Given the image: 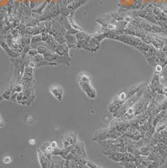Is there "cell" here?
<instances>
[{
	"mask_svg": "<svg viewBox=\"0 0 167 168\" xmlns=\"http://www.w3.org/2000/svg\"><path fill=\"white\" fill-rule=\"evenodd\" d=\"M28 65L32 67V68H34V67H41L44 65H57V64H55V63H51V62L47 61L44 58L42 55L38 54L34 57L31 58Z\"/></svg>",
	"mask_w": 167,
	"mask_h": 168,
	"instance_id": "cell-8",
	"label": "cell"
},
{
	"mask_svg": "<svg viewBox=\"0 0 167 168\" xmlns=\"http://www.w3.org/2000/svg\"><path fill=\"white\" fill-rule=\"evenodd\" d=\"M77 47L90 50L89 41L90 37L84 33H78L76 35Z\"/></svg>",
	"mask_w": 167,
	"mask_h": 168,
	"instance_id": "cell-9",
	"label": "cell"
},
{
	"mask_svg": "<svg viewBox=\"0 0 167 168\" xmlns=\"http://www.w3.org/2000/svg\"><path fill=\"white\" fill-rule=\"evenodd\" d=\"M36 50H37L38 54L42 55H44L45 53H47L49 51L48 48L45 46V45H41L38 46L36 48Z\"/></svg>",
	"mask_w": 167,
	"mask_h": 168,
	"instance_id": "cell-18",
	"label": "cell"
},
{
	"mask_svg": "<svg viewBox=\"0 0 167 168\" xmlns=\"http://www.w3.org/2000/svg\"><path fill=\"white\" fill-rule=\"evenodd\" d=\"M62 139L64 148H67V147L74 144L78 141L77 134L76 132L66 133L62 136Z\"/></svg>",
	"mask_w": 167,
	"mask_h": 168,
	"instance_id": "cell-10",
	"label": "cell"
},
{
	"mask_svg": "<svg viewBox=\"0 0 167 168\" xmlns=\"http://www.w3.org/2000/svg\"><path fill=\"white\" fill-rule=\"evenodd\" d=\"M122 133L113 130L111 128L98 131L92 139V141L101 142L108 139H116L120 137Z\"/></svg>",
	"mask_w": 167,
	"mask_h": 168,
	"instance_id": "cell-4",
	"label": "cell"
},
{
	"mask_svg": "<svg viewBox=\"0 0 167 168\" xmlns=\"http://www.w3.org/2000/svg\"><path fill=\"white\" fill-rule=\"evenodd\" d=\"M38 156L40 164L42 167H52V160L49 159L40 149H38Z\"/></svg>",
	"mask_w": 167,
	"mask_h": 168,
	"instance_id": "cell-12",
	"label": "cell"
},
{
	"mask_svg": "<svg viewBox=\"0 0 167 168\" xmlns=\"http://www.w3.org/2000/svg\"><path fill=\"white\" fill-rule=\"evenodd\" d=\"M0 46H1L6 52V53L9 55V56H10L11 57L13 58H16L19 57V53L14 51L13 49L10 48L9 46L6 44V43L5 41H0Z\"/></svg>",
	"mask_w": 167,
	"mask_h": 168,
	"instance_id": "cell-17",
	"label": "cell"
},
{
	"mask_svg": "<svg viewBox=\"0 0 167 168\" xmlns=\"http://www.w3.org/2000/svg\"><path fill=\"white\" fill-rule=\"evenodd\" d=\"M130 126L129 121L123 120L121 117H117L114 119L110 124V128L118 131L121 133H124L129 128Z\"/></svg>",
	"mask_w": 167,
	"mask_h": 168,
	"instance_id": "cell-7",
	"label": "cell"
},
{
	"mask_svg": "<svg viewBox=\"0 0 167 168\" xmlns=\"http://www.w3.org/2000/svg\"><path fill=\"white\" fill-rule=\"evenodd\" d=\"M163 86L160 83V79L158 75H155L153 80H152V83L150 85V89L153 92H156L161 94Z\"/></svg>",
	"mask_w": 167,
	"mask_h": 168,
	"instance_id": "cell-13",
	"label": "cell"
},
{
	"mask_svg": "<svg viewBox=\"0 0 167 168\" xmlns=\"http://www.w3.org/2000/svg\"><path fill=\"white\" fill-rule=\"evenodd\" d=\"M147 86L140 89L138 91H137L135 94H134L132 96H131L126 102H125L122 106L114 112H113L114 116L116 117H121L124 115L126 113L127 109L131 107L133 104L143 95Z\"/></svg>",
	"mask_w": 167,
	"mask_h": 168,
	"instance_id": "cell-3",
	"label": "cell"
},
{
	"mask_svg": "<svg viewBox=\"0 0 167 168\" xmlns=\"http://www.w3.org/2000/svg\"><path fill=\"white\" fill-rule=\"evenodd\" d=\"M44 58L49 62L55 63V64H66L68 66L70 65L69 62L71 61V58L69 57H62L60 56L56 53H54L51 51L49 50L47 53L43 55Z\"/></svg>",
	"mask_w": 167,
	"mask_h": 168,
	"instance_id": "cell-5",
	"label": "cell"
},
{
	"mask_svg": "<svg viewBox=\"0 0 167 168\" xmlns=\"http://www.w3.org/2000/svg\"><path fill=\"white\" fill-rule=\"evenodd\" d=\"M58 44L52 35H50L48 40L45 42V46L51 52H55V50Z\"/></svg>",
	"mask_w": 167,
	"mask_h": 168,
	"instance_id": "cell-15",
	"label": "cell"
},
{
	"mask_svg": "<svg viewBox=\"0 0 167 168\" xmlns=\"http://www.w3.org/2000/svg\"><path fill=\"white\" fill-rule=\"evenodd\" d=\"M50 34L49 33H48L47 32H46V31L41 33V40H42V41L45 42L48 40L49 37L50 36Z\"/></svg>",
	"mask_w": 167,
	"mask_h": 168,
	"instance_id": "cell-20",
	"label": "cell"
},
{
	"mask_svg": "<svg viewBox=\"0 0 167 168\" xmlns=\"http://www.w3.org/2000/svg\"><path fill=\"white\" fill-rule=\"evenodd\" d=\"M12 94H13L12 89H8L3 93V94L2 95V97L6 100H9L10 99Z\"/></svg>",
	"mask_w": 167,
	"mask_h": 168,
	"instance_id": "cell-19",
	"label": "cell"
},
{
	"mask_svg": "<svg viewBox=\"0 0 167 168\" xmlns=\"http://www.w3.org/2000/svg\"><path fill=\"white\" fill-rule=\"evenodd\" d=\"M144 86H146V83H143L121 91L111 101L109 107V111L113 113L114 112L131 96Z\"/></svg>",
	"mask_w": 167,
	"mask_h": 168,
	"instance_id": "cell-1",
	"label": "cell"
},
{
	"mask_svg": "<svg viewBox=\"0 0 167 168\" xmlns=\"http://www.w3.org/2000/svg\"><path fill=\"white\" fill-rule=\"evenodd\" d=\"M41 45H45V42L42 41L41 40V35H33L31 38V44L30 47L32 48L36 49V48Z\"/></svg>",
	"mask_w": 167,
	"mask_h": 168,
	"instance_id": "cell-16",
	"label": "cell"
},
{
	"mask_svg": "<svg viewBox=\"0 0 167 168\" xmlns=\"http://www.w3.org/2000/svg\"><path fill=\"white\" fill-rule=\"evenodd\" d=\"M36 55H38V52L36 49L35 48H32L30 49L28 52V55H29L30 57H34L35 56H36Z\"/></svg>",
	"mask_w": 167,
	"mask_h": 168,
	"instance_id": "cell-21",
	"label": "cell"
},
{
	"mask_svg": "<svg viewBox=\"0 0 167 168\" xmlns=\"http://www.w3.org/2000/svg\"><path fill=\"white\" fill-rule=\"evenodd\" d=\"M50 145L52 146V148L53 149H55V148H57V142L55 141H54L50 142Z\"/></svg>",
	"mask_w": 167,
	"mask_h": 168,
	"instance_id": "cell-23",
	"label": "cell"
},
{
	"mask_svg": "<svg viewBox=\"0 0 167 168\" xmlns=\"http://www.w3.org/2000/svg\"><path fill=\"white\" fill-rule=\"evenodd\" d=\"M50 92L52 94V95L58 101L61 102L63 99L64 94V89L61 86L58 85H54L50 87L49 89Z\"/></svg>",
	"mask_w": 167,
	"mask_h": 168,
	"instance_id": "cell-11",
	"label": "cell"
},
{
	"mask_svg": "<svg viewBox=\"0 0 167 168\" xmlns=\"http://www.w3.org/2000/svg\"><path fill=\"white\" fill-rule=\"evenodd\" d=\"M69 153L74 157L78 159H86L87 154L86 153L85 145L82 142L77 141L74 144L67 147Z\"/></svg>",
	"mask_w": 167,
	"mask_h": 168,
	"instance_id": "cell-6",
	"label": "cell"
},
{
	"mask_svg": "<svg viewBox=\"0 0 167 168\" xmlns=\"http://www.w3.org/2000/svg\"><path fill=\"white\" fill-rule=\"evenodd\" d=\"M69 48L66 43L58 44L55 50V53L62 57H69Z\"/></svg>",
	"mask_w": 167,
	"mask_h": 168,
	"instance_id": "cell-14",
	"label": "cell"
},
{
	"mask_svg": "<svg viewBox=\"0 0 167 168\" xmlns=\"http://www.w3.org/2000/svg\"><path fill=\"white\" fill-rule=\"evenodd\" d=\"M3 162H4L5 163H6V164L11 162V158H10V156H7L4 157V158H3Z\"/></svg>",
	"mask_w": 167,
	"mask_h": 168,
	"instance_id": "cell-22",
	"label": "cell"
},
{
	"mask_svg": "<svg viewBox=\"0 0 167 168\" xmlns=\"http://www.w3.org/2000/svg\"><path fill=\"white\" fill-rule=\"evenodd\" d=\"M156 72H161V71L162 70V67H161V65H157L156 66Z\"/></svg>",
	"mask_w": 167,
	"mask_h": 168,
	"instance_id": "cell-25",
	"label": "cell"
},
{
	"mask_svg": "<svg viewBox=\"0 0 167 168\" xmlns=\"http://www.w3.org/2000/svg\"><path fill=\"white\" fill-rule=\"evenodd\" d=\"M4 126V122L3 120V119L1 116V114H0V128H3Z\"/></svg>",
	"mask_w": 167,
	"mask_h": 168,
	"instance_id": "cell-24",
	"label": "cell"
},
{
	"mask_svg": "<svg viewBox=\"0 0 167 168\" xmlns=\"http://www.w3.org/2000/svg\"><path fill=\"white\" fill-rule=\"evenodd\" d=\"M79 86L86 95L91 99L96 97V92L92 86L91 77L86 73L82 72L78 77Z\"/></svg>",
	"mask_w": 167,
	"mask_h": 168,
	"instance_id": "cell-2",
	"label": "cell"
}]
</instances>
